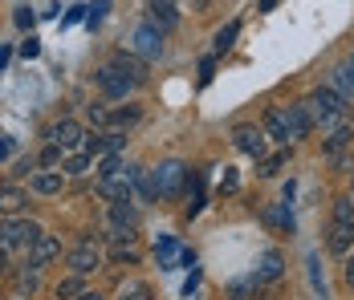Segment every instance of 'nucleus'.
I'll return each instance as SVG.
<instances>
[{
    "mask_svg": "<svg viewBox=\"0 0 354 300\" xmlns=\"http://www.w3.org/2000/svg\"><path fill=\"white\" fill-rule=\"evenodd\" d=\"M142 118V106L139 101H127V106H114V110H110V130H131V126H135V122H139Z\"/></svg>",
    "mask_w": 354,
    "mask_h": 300,
    "instance_id": "4be33fe9",
    "label": "nucleus"
},
{
    "mask_svg": "<svg viewBox=\"0 0 354 300\" xmlns=\"http://www.w3.org/2000/svg\"><path fill=\"white\" fill-rule=\"evenodd\" d=\"M62 163H66V150H62L57 142H45V146H41V154H37V167H41V170H57Z\"/></svg>",
    "mask_w": 354,
    "mask_h": 300,
    "instance_id": "cd10ccee",
    "label": "nucleus"
},
{
    "mask_svg": "<svg viewBox=\"0 0 354 300\" xmlns=\"http://www.w3.org/2000/svg\"><path fill=\"white\" fill-rule=\"evenodd\" d=\"M236 33H241V21H228V25L216 33L212 49H216V53H228V49H232V41H236Z\"/></svg>",
    "mask_w": 354,
    "mask_h": 300,
    "instance_id": "2f4dec72",
    "label": "nucleus"
},
{
    "mask_svg": "<svg viewBox=\"0 0 354 300\" xmlns=\"http://www.w3.org/2000/svg\"><path fill=\"white\" fill-rule=\"evenodd\" d=\"M8 174H12V179H33V174H37V154H21V159L12 163Z\"/></svg>",
    "mask_w": 354,
    "mask_h": 300,
    "instance_id": "f704fd0d",
    "label": "nucleus"
},
{
    "mask_svg": "<svg viewBox=\"0 0 354 300\" xmlns=\"http://www.w3.org/2000/svg\"><path fill=\"white\" fill-rule=\"evenodd\" d=\"M212 69H216V57H204L200 61V81H212Z\"/></svg>",
    "mask_w": 354,
    "mask_h": 300,
    "instance_id": "a18cd8bd",
    "label": "nucleus"
},
{
    "mask_svg": "<svg viewBox=\"0 0 354 300\" xmlns=\"http://www.w3.org/2000/svg\"><path fill=\"white\" fill-rule=\"evenodd\" d=\"M326 248H330L334 256H346L354 248V223H334V219H330V228H326Z\"/></svg>",
    "mask_w": 354,
    "mask_h": 300,
    "instance_id": "f3484780",
    "label": "nucleus"
},
{
    "mask_svg": "<svg viewBox=\"0 0 354 300\" xmlns=\"http://www.w3.org/2000/svg\"><path fill=\"white\" fill-rule=\"evenodd\" d=\"M135 174H139V167L131 163V167H122L118 174H110V179H98V183H94V191H98L102 199H110V203L131 199V195H135Z\"/></svg>",
    "mask_w": 354,
    "mask_h": 300,
    "instance_id": "0eeeda50",
    "label": "nucleus"
},
{
    "mask_svg": "<svg viewBox=\"0 0 354 300\" xmlns=\"http://www.w3.org/2000/svg\"><path fill=\"white\" fill-rule=\"evenodd\" d=\"M351 146H354V126H351V122H338L334 130L326 134L322 154H326V159H338V154H342V150H351Z\"/></svg>",
    "mask_w": 354,
    "mask_h": 300,
    "instance_id": "4468645a",
    "label": "nucleus"
},
{
    "mask_svg": "<svg viewBox=\"0 0 354 300\" xmlns=\"http://www.w3.org/2000/svg\"><path fill=\"white\" fill-rule=\"evenodd\" d=\"M37 53H41V41H37V37H29V41L21 45V57H29V61H33Z\"/></svg>",
    "mask_w": 354,
    "mask_h": 300,
    "instance_id": "c03bdc74",
    "label": "nucleus"
},
{
    "mask_svg": "<svg viewBox=\"0 0 354 300\" xmlns=\"http://www.w3.org/2000/svg\"><path fill=\"white\" fill-rule=\"evenodd\" d=\"M12 21H17V29H33V25H37V17L29 12V8H17V17H12Z\"/></svg>",
    "mask_w": 354,
    "mask_h": 300,
    "instance_id": "37998d69",
    "label": "nucleus"
},
{
    "mask_svg": "<svg viewBox=\"0 0 354 300\" xmlns=\"http://www.w3.org/2000/svg\"><path fill=\"white\" fill-rule=\"evenodd\" d=\"M8 57H12V53H8V45H0V69L8 66Z\"/></svg>",
    "mask_w": 354,
    "mask_h": 300,
    "instance_id": "8fccbe9b",
    "label": "nucleus"
},
{
    "mask_svg": "<svg viewBox=\"0 0 354 300\" xmlns=\"http://www.w3.org/2000/svg\"><path fill=\"white\" fill-rule=\"evenodd\" d=\"M330 81L338 86V94H342L346 101L354 98V66H351V61H346V66H334V69H330Z\"/></svg>",
    "mask_w": 354,
    "mask_h": 300,
    "instance_id": "a878e982",
    "label": "nucleus"
},
{
    "mask_svg": "<svg viewBox=\"0 0 354 300\" xmlns=\"http://www.w3.org/2000/svg\"><path fill=\"white\" fill-rule=\"evenodd\" d=\"M281 110H285V122H289V142L310 138V130H314V118H310L306 101H297V106H281Z\"/></svg>",
    "mask_w": 354,
    "mask_h": 300,
    "instance_id": "f8f14e48",
    "label": "nucleus"
},
{
    "mask_svg": "<svg viewBox=\"0 0 354 300\" xmlns=\"http://www.w3.org/2000/svg\"><path fill=\"white\" fill-rule=\"evenodd\" d=\"M102 264H106V256L98 248V235H82V243L66 252V268H70L73 276H90V272H98Z\"/></svg>",
    "mask_w": 354,
    "mask_h": 300,
    "instance_id": "7ed1b4c3",
    "label": "nucleus"
},
{
    "mask_svg": "<svg viewBox=\"0 0 354 300\" xmlns=\"http://www.w3.org/2000/svg\"><path fill=\"white\" fill-rule=\"evenodd\" d=\"M131 53H139L142 61H159L163 57V33L151 25V21H139L135 29H131V45H127Z\"/></svg>",
    "mask_w": 354,
    "mask_h": 300,
    "instance_id": "39448f33",
    "label": "nucleus"
},
{
    "mask_svg": "<svg viewBox=\"0 0 354 300\" xmlns=\"http://www.w3.org/2000/svg\"><path fill=\"white\" fill-rule=\"evenodd\" d=\"M265 284H273V280H281L285 276V256L277 252V248H265L261 256H257V268H252Z\"/></svg>",
    "mask_w": 354,
    "mask_h": 300,
    "instance_id": "2eb2a0df",
    "label": "nucleus"
},
{
    "mask_svg": "<svg viewBox=\"0 0 354 300\" xmlns=\"http://www.w3.org/2000/svg\"><path fill=\"white\" fill-rule=\"evenodd\" d=\"M57 256H62V239H57V235H41L33 248H29V260H25V264L45 268V264H53Z\"/></svg>",
    "mask_w": 354,
    "mask_h": 300,
    "instance_id": "dca6fc26",
    "label": "nucleus"
},
{
    "mask_svg": "<svg viewBox=\"0 0 354 300\" xmlns=\"http://www.w3.org/2000/svg\"><path fill=\"white\" fill-rule=\"evenodd\" d=\"M147 21H151V25H155L163 37L176 33V29H179V8H176V0H147Z\"/></svg>",
    "mask_w": 354,
    "mask_h": 300,
    "instance_id": "9b49d317",
    "label": "nucleus"
},
{
    "mask_svg": "<svg viewBox=\"0 0 354 300\" xmlns=\"http://www.w3.org/2000/svg\"><path fill=\"white\" fill-rule=\"evenodd\" d=\"M114 264H139V248H110Z\"/></svg>",
    "mask_w": 354,
    "mask_h": 300,
    "instance_id": "58836bf2",
    "label": "nucleus"
},
{
    "mask_svg": "<svg viewBox=\"0 0 354 300\" xmlns=\"http://www.w3.org/2000/svg\"><path fill=\"white\" fill-rule=\"evenodd\" d=\"M306 268H310V284H314V292H322V297H326V284H322V272H318V256H314V252L306 256Z\"/></svg>",
    "mask_w": 354,
    "mask_h": 300,
    "instance_id": "ea45409f",
    "label": "nucleus"
},
{
    "mask_svg": "<svg viewBox=\"0 0 354 300\" xmlns=\"http://www.w3.org/2000/svg\"><path fill=\"white\" fill-rule=\"evenodd\" d=\"M4 272H8V248L0 243V276H4Z\"/></svg>",
    "mask_w": 354,
    "mask_h": 300,
    "instance_id": "09e8293b",
    "label": "nucleus"
},
{
    "mask_svg": "<svg viewBox=\"0 0 354 300\" xmlns=\"http://www.w3.org/2000/svg\"><path fill=\"white\" fill-rule=\"evenodd\" d=\"M90 167H94V159H90L86 150H73V154H66V163H62V174L73 179V174H86Z\"/></svg>",
    "mask_w": 354,
    "mask_h": 300,
    "instance_id": "c85d7f7f",
    "label": "nucleus"
},
{
    "mask_svg": "<svg viewBox=\"0 0 354 300\" xmlns=\"http://www.w3.org/2000/svg\"><path fill=\"white\" fill-rule=\"evenodd\" d=\"M94 86H98V94H102V101H127V94L135 90L122 73H114L110 66L94 69Z\"/></svg>",
    "mask_w": 354,
    "mask_h": 300,
    "instance_id": "9d476101",
    "label": "nucleus"
},
{
    "mask_svg": "<svg viewBox=\"0 0 354 300\" xmlns=\"http://www.w3.org/2000/svg\"><path fill=\"white\" fill-rule=\"evenodd\" d=\"M122 167H127L122 154H106V159H98V179H110V174H118Z\"/></svg>",
    "mask_w": 354,
    "mask_h": 300,
    "instance_id": "e433bc0d",
    "label": "nucleus"
},
{
    "mask_svg": "<svg viewBox=\"0 0 354 300\" xmlns=\"http://www.w3.org/2000/svg\"><path fill=\"white\" fill-rule=\"evenodd\" d=\"M114 73H122L131 86H147V77H151V61H142L139 53H131V49H114L106 61Z\"/></svg>",
    "mask_w": 354,
    "mask_h": 300,
    "instance_id": "423d86ee",
    "label": "nucleus"
},
{
    "mask_svg": "<svg viewBox=\"0 0 354 300\" xmlns=\"http://www.w3.org/2000/svg\"><path fill=\"white\" fill-rule=\"evenodd\" d=\"M12 146H17V142H12V138H4V134H0V163H4V159H8V154H12Z\"/></svg>",
    "mask_w": 354,
    "mask_h": 300,
    "instance_id": "49530a36",
    "label": "nucleus"
},
{
    "mask_svg": "<svg viewBox=\"0 0 354 300\" xmlns=\"http://www.w3.org/2000/svg\"><path fill=\"white\" fill-rule=\"evenodd\" d=\"M151 179H155L159 199H179L187 191V183H192V170H187V163H179V159H163L159 167L151 170Z\"/></svg>",
    "mask_w": 354,
    "mask_h": 300,
    "instance_id": "f03ea898",
    "label": "nucleus"
},
{
    "mask_svg": "<svg viewBox=\"0 0 354 300\" xmlns=\"http://www.w3.org/2000/svg\"><path fill=\"white\" fill-rule=\"evenodd\" d=\"M62 187H66V174L62 170H37L33 179H29V191L33 195H62Z\"/></svg>",
    "mask_w": 354,
    "mask_h": 300,
    "instance_id": "6ab92c4d",
    "label": "nucleus"
},
{
    "mask_svg": "<svg viewBox=\"0 0 354 300\" xmlns=\"http://www.w3.org/2000/svg\"><path fill=\"white\" fill-rule=\"evenodd\" d=\"M41 223H33V219H25V215H12V219H0V243L12 252V248H33L37 239H41Z\"/></svg>",
    "mask_w": 354,
    "mask_h": 300,
    "instance_id": "20e7f679",
    "label": "nucleus"
},
{
    "mask_svg": "<svg viewBox=\"0 0 354 300\" xmlns=\"http://www.w3.org/2000/svg\"><path fill=\"white\" fill-rule=\"evenodd\" d=\"M236 191V170L224 167V179H220V195H232Z\"/></svg>",
    "mask_w": 354,
    "mask_h": 300,
    "instance_id": "79ce46f5",
    "label": "nucleus"
},
{
    "mask_svg": "<svg viewBox=\"0 0 354 300\" xmlns=\"http://www.w3.org/2000/svg\"><path fill=\"white\" fill-rule=\"evenodd\" d=\"M285 167H289V146H277L273 154L257 159V174H261V179H273V174H281Z\"/></svg>",
    "mask_w": 354,
    "mask_h": 300,
    "instance_id": "b1692460",
    "label": "nucleus"
},
{
    "mask_svg": "<svg viewBox=\"0 0 354 300\" xmlns=\"http://www.w3.org/2000/svg\"><path fill=\"white\" fill-rule=\"evenodd\" d=\"M86 8H90V4H77V8H70V12L62 17V29H70V25H77V21H86Z\"/></svg>",
    "mask_w": 354,
    "mask_h": 300,
    "instance_id": "a19ab883",
    "label": "nucleus"
},
{
    "mask_svg": "<svg viewBox=\"0 0 354 300\" xmlns=\"http://www.w3.org/2000/svg\"><path fill=\"white\" fill-rule=\"evenodd\" d=\"M77 300H102V292H90V288H86V292H82Z\"/></svg>",
    "mask_w": 354,
    "mask_h": 300,
    "instance_id": "603ef678",
    "label": "nucleus"
},
{
    "mask_svg": "<svg viewBox=\"0 0 354 300\" xmlns=\"http://www.w3.org/2000/svg\"><path fill=\"white\" fill-rule=\"evenodd\" d=\"M306 110H310V118H314V126H338L342 122V114H346V98L334 90V86H318L310 98H306Z\"/></svg>",
    "mask_w": 354,
    "mask_h": 300,
    "instance_id": "f257e3e1",
    "label": "nucleus"
},
{
    "mask_svg": "<svg viewBox=\"0 0 354 300\" xmlns=\"http://www.w3.org/2000/svg\"><path fill=\"white\" fill-rule=\"evenodd\" d=\"M37 284H41V268L25 264V272L17 276V292H21V297H29V292H37Z\"/></svg>",
    "mask_w": 354,
    "mask_h": 300,
    "instance_id": "473e14b6",
    "label": "nucleus"
},
{
    "mask_svg": "<svg viewBox=\"0 0 354 300\" xmlns=\"http://www.w3.org/2000/svg\"><path fill=\"white\" fill-rule=\"evenodd\" d=\"M110 101H94V106H86V118L94 122V130H110Z\"/></svg>",
    "mask_w": 354,
    "mask_h": 300,
    "instance_id": "7c9ffc66",
    "label": "nucleus"
},
{
    "mask_svg": "<svg viewBox=\"0 0 354 300\" xmlns=\"http://www.w3.org/2000/svg\"><path fill=\"white\" fill-rule=\"evenodd\" d=\"M139 207H135V203L131 199H118V203H110V228H131V232H135V228H139Z\"/></svg>",
    "mask_w": 354,
    "mask_h": 300,
    "instance_id": "aec40b11",
    "label": "nucleus"
},
{
    "mask_svg": "<svg viewBox=\"0 0 354 300\" xmlns=\"http://www.w3.org/2000/svg\"><path fill=\"white\" fill-rule=\"evenodd\" d=\"M118 300H155V292H151L147 280H135V284H127V288L118 292Z\"/></svg>",
    "mask_w": 354,
    "mask_h": 300,
    "instance_id": "72a5a7b5",
    "label": "nucleus"
},
{
    "mask_svg": "<svg viewBox=\"0 0 354 300\" xmlns=\"http://www.w3.org/2000/svg\"><path fill=\"white\" fill-rule=\"evenodd\" d=\"M45 138H49V142H57L66 154H73V150H82V146H86V130H82V122L70 118V114H66V118H57V122L45 130Z\"/></svg>",
    "mask_w": 354,
    "mask_h": 300,
    "instance_id": "6e6552de",
    "label": "nucleus"
},
{
    "mask_svg": "<svg viewBox=\"0 0 354 300\" xmlns=\"http://www.w3.org/2000/svg\"><path fill=\"white\" fill-rule=\"evenodd\" d=\"M106 8H110V0H94L90 8H86V25L94 29V25H102V17H106Z\"/></svg>",
    "mask_w": 354,
    "mask_h": 300,
    "instance_id": "4c0bfd02",
    "label": "nucleus"
},
{
    "mask_svg": "<svg viewBox=\"0 0 354 300\" xmlns=\"http://www.w3.org/2000/svg\"><path fill=\"white\" fill-rule=\"evenodd\" d=\"M155 256H159V268H171L176 260H183V252H179V243L171 235H159L155 239Z\"/></svg>",
    "mask_w": 354,
    "mask_h": 300,
    "instance_id": "393cba45",
    "label": "nucleus"
},
{
    "mask_svg": "<svg viewBox=\"0 0 354 300\" xmlns=\"http://www.w3.org/2000/svg\"><path fill=\"white\" fill-rule=\"evenodd\" d=\"M232 146H236L241 154H248L252 163L269 154V138H265V130H261V126H248V122H245V126H236V130H232Z\"/></svg>",
    "mask_w": 354,
    "mask_h": 300,
    "instance_id": "1a4fd4ad",
    "label": "nucleus"
},
{
    "mask_svg": "<svg viewBox=\"0 0 354 300\" xmlns=\"http://www.w3.org/2000/svg\"><path fill=\"white\" fill-rule=\"evenodd\" d=\"M82 292H86V276H73V272L66 276V280H57V288H53L57 300H77Z\"/></svg>",
    "mask_w": 354,
    "mask_h": 300,
    "instance_id": "bb28decb",
    "label": "nucleus"
},
{
    "mask_svg": "<svg viewBox=\"0 0 354 300\" xmlns=\"http://www.w3.org/2000/svg\"><path fill=\"white\" fill-rule=\"evenodd\" d=\"M135 195H139L142 203H155V199H159V191H155V179H151V170H142V167H139V174H135Z\"/></svg>",
    "mask_w": 354,
    "mask_h": 300,
    "instance_id": "c756f323",
    "label": "nucleus"
},
{
    "mask_svg": "<svg viewBox=\"0 0 354 300\" xmlns=\"http://www.w3.org/2000/svg\"><path fill=\"white\" fill-rule=\"evenodd\" d=\"M342 276H346V284L354 288V256H346V272H342Z\"/></svg>",
    "mask_w": 354,
    "mask_h": 300,
    "instance_id": "de8ad7c7",
    "label": "nucleus"
},
{
    "mask_svg": "<svg viewBox=\"0 0 354 300\" xmlns=\"http://www.w3.org/2000/svg\"><path fill=\"white\" fill-rule=\"evenodd\" d=\"M25 203H29L25 187H17V183H0V215H4V219L21 215V211H25Z\"/></svg>",
    "mask_w": 354,
    "mask_h": 300,
    "instance_id": "a211bd4d",
    "label": "nucleus"
},
{
    "mask_svg": "<svg viewBox=\"0 0 354 300\" xmlns=\"http://www.w3.org/2000/svg\"><path fill=\"white\" fill-rule=\"evenodd\" d=\"M196 4V12H208V0H192Z\"/></svg>",
    "mask_w": 354,
    "mask_h": 300,
    "instance_id": "864d4df0",
    "label": "nucleus"
},
{
    "mask_svg": "<svg viewBox=\"0 0 354 300\" xmlns=\"http://www.w3.org/2000/svg\"><path fill=\"white\" fill-rule=\"evenodd\" d=\"M334 223H354V199L351 195H338V199H334Z\"/></svg>",
    "mask_w": 354,
    "mask_h": 300,
    "instance_id": "c9c22d12",
    "label": "nucleus"
},
{
    "mask_svg": "<svg viewBox=\"0 0 354 300\" xmlns=\"http://www.w3.org/2000/svg\"><path fill=\"white\" fill-rule=\"evenodd\" d=\"M351 66H354V53H351Z\"/></svg>",
    "mask_w": 354,
    "mask_h": 300,
    "instance_id": "5fc2aeb1",
    "label": "nucleus"
},
{
    "mask_svg": "<svg viewBox=\"0 0 354 300\" xmlns=\"http://www.w3.org/2000/svg\"><path fill=\"white\" fill-rule=\"evenodd\" d=\"M261 130H265V138H269V142L289 146V122H285V110H281V106L265 110V118H261Z\"/></svg>",
    "mask_w": 354,
    "mask_h": 300,
    "instance_id": "ddd939ff",
    "label": "nucleus"
},
{
    "mask_svg": "<svg viewBox=\"0 0 354 300\" xmlns=\"http://www.w3.org/2000/svg\"><path fill=\"white\" fill-rule=\"evenodd\" d=\"M261 288H265V280H261L257 272H248V276H241V280L228 284V300H257Z\"/></svg>",
    "mask_w": 354,
    "mask_h": 300,
    "instance_id": "412c9836",
    "label": "nucleus"
},
{
    "mask_svg": "<svg viewBox=\"0 0 354 300\" xmlns=\"http://www.w3.org/2000/svg\"><path fill=\"white\" fill-rule=\"evenodd\" d=\"M261 219H265L273 232H293V211H289V203H269V207L261 211Z\"/></svg>",
    "mask_w": 354,
    "mask_h": 300,
    "instance_id": "5701e85b",
    "label": "nucleus"
},
{
    "mask_svg": "<svg viewBox=\"0 0 354 300\" xmlns=\"http://www.w3.org/2000/svg\"><path fill=\"white\" fill-rule=\"evenodd\" d=\"M277 8V0H261V12H273Z\"/></svg>",
    "mask_w": 354,
    "mask_h": 300,
    "instance_id": "3c124183",
    "label": "nucleus"
}]
</instances>
